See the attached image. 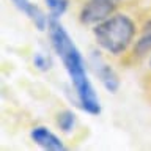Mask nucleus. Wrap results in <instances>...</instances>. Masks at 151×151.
I'll return each mask as SVG.
<instances>
[{
	"mask_svg": "<svg viewBox=\"0 0 151 151\" xmlns=\"http://www.w3.org/2000/svg\"><path fill=\"white\" fill-rule=\"evenodd\" d=\"M49 38L52 42V47L60 57L66 73H68L71 82H73L74 91L77 94V104L79 107L91 115L101 113V104L96 91H94L91 82H90L87 69H85V60L74 41L71 40L69 33L66 28L60 24L57 17H49Z\"/></svg>",
	"mask_w": 151,
	"mask_h": 151,
	"instance_id": "f257e3e1",
	"label": "nucleus"
},
{
	"mask_svg": "<svg viewBox=\"0 0 151 151\" xmlns=\"http://www.w3.org/2000/svg\"><path fill=\"white\" fill-rule=\"evenodd\" d=\"M96 42L109 54L120 55L131 46L135 36V24L126 14H115L93 28Z\"/></svg>",
	"mask_w": 151,
	"mask_h": 151,
	"instance_id": "f03ea898",
	"label": "nucleus"
},
{
	"mask_svg": "<svg viewBox=\"0 0 151 151\" xmlns=\"http://www.w3.org/2000/svg\"><path fill=\"white\" fill-rule=\"evenodd\" d=\"M121 0H88L80 9V22L85 25H96L110 17Z\"/></svg>",
	"mask_w": 151,
	"mask_h": 151,
	"instance_id": "7ed1b4c3",
	"label": "nucleus"
},
{
	"mask_svg": "<svg viewBox=\"0 0 151 151\" xmlns=\"http://www.w3.org/2000/svg\"><path fill=\"white\" fill-rule=\"evenodd\" d=\"M90 61H91L94 74L98 76L99 80H101L104 88H106L107 91H110V93H116V90L120 88V79H118V76H116L115 71H113L112 66L104 60L101 52L93 50L91 57H90Z\"/></svg>",
	"mask_w": 151,
	"mask_h": 151,
	"instance_id": "20e7f679",
	"label": "nucleus"
},
{
	"mask_svg": "<svg viewBox=\"0 0 151 151\" xmlns=\"http://www.w3.org/2000/svg\"><path fill=\"white\" fill-rule=\"evenodd\" d=\"M30 137L36 145H40L41 148H44V150H50V151H63L65 150L63 142H61L52 131H49L44 126L33 127L32 132H30Z\"/></svg>",
	"mask_w": 151,
	"mask_h": 151,
	"instance_id": "39448f33",
	"label": "nucleus"
},
{
	"mask_svg": "<svg viewBox=\"0 0 151 151\" xmlns=\"http://www.w3.org/2000/svg\"><path fill=\"white\" fill-rule=\"evenodd\" d=\"M13 3L32 19V22L35 24V27L38 30H44V28L49 25V17L50 16H46V14L42 13L36 5H33L30 0H13Z\"/></svg>",
	"mask_w": 151,
	"mask_h": 151,
	"instance_id": "423d86ee",
	"label": "nucleus"
},
{
	"mask_svg": "<svg viewBox=\"0 0 151 151\" xmlns=\"http://www.w3.org/2000/svg\"><path fill=\"white\" fill-rule=\"evenodd\" d=\"M151 50V21L146 22V25L143 28V33L142 36L137 40L135 46H134V54L137 55H145Z\"/></svg>",
	"mask_w": 151,
	"mask_h": 151,
	"instance_id": "0eeeda50",
	"label": "nucleus"
},
{
	"mask_svg": "<svg viewBox=\"0 0 151 151\" xmlns=\"http://www.w3.org/2000/svg\"><path fill=\"white\" fill-rule=\"evenodd\" d=\"M57 124L63 132H71L76 124V115L71 110H63L57 116Z\"/></svg>",
	"mask_w": 151,
	"mask_h": 151,
	"instance_id": "6e6552de",
	"label": "nucleus"
},
{
	"mask_svg": "<svg viewBox=\"0 0 151 151\" xmlns=\"http://www.w3.org/2000/svg\"><path fill=\"white\" fill-rule=\"evenodd\" d=\"M68 0H46V5L49 8V13L52 17L58 19L61 14H65V11L68 9Z\"/></svg>",
	"mask_w": 151,
	"mask_h": 151,
	"instance_id": "1a4fd4ad",
	"label": "nucleus"
},
{
	"mask_svg": "<svg viewBox=\"0 0 151 151\" xmlns=\"http://www.w3.org/2000/svg\"><path fill=\"white\" fill-rule=\"evenodd\" d=\"M33 65H35L40 71H47V69H50V66H52V60H50V57L41 54V52H36V54L33 55Z\"/></svg>",
	"mask_w": 151,
	"mask_h": 151,
	"instance_id": "9d476101",
	"label": "nucleus"
},
{
	"mask_svg": "<svg viewBox=\"0 0 151 151\" xmlns=\"http://www.w3.org/2000/svg\"><path fill=\"white\" fill-rule=\"evenodd\" d=\"M150 66H151V58H150Z\"/></svg>",
	"mask_w": 151,
	"mask_h": 151,
	"instance_id": "9b49d317",
	"label": "nucleus"
}]
</instances>
